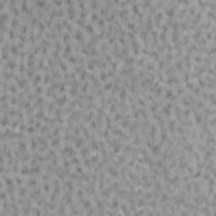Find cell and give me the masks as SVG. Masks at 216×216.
<instances>
[{"mask_svg": "<svg viewBox=\"0 0 216 216\" xmlns=\"http://www.w3.org/2000/svg\"><path fill=\"white\" fill-rule=\"evenodd\" d=\"M54 5H56V7H61V5H63V2H61V0H54Z\"/></svg>", "mask_w": 216, "mask_h": 216, "instance_id": "obj_3", "label": "cell"}, {"mask_svg": "<svg viewBox=\"0 0 216 216\" xmlns=\"http://www.w3.org/2000/svg\"><path fill=\"white\" fill-rule=\"evenodd\" d=\"M83 31H85L86 34H90V36H95V27H93V24H86V25L83 27Z\"/></svg>", "mask_w": 216, "mask_h": 216, "instance_id": "obj_2", "label": "cell"}, {"mask_svg": "<svg viewBox=\"0 0 216 216\" xmlns=\"http://www.w3.org/2000/svg\"><path fill=\"white\" fill-rule=\"evenodd\" d=\"M54 103H56L57 107H64V105H68V95H61L59 98L54 100Z\"/></svg>", "mask_w": 216, "mask_h": 216, "instance_id": "obj_1", "label": "cell"}]
</instances>
